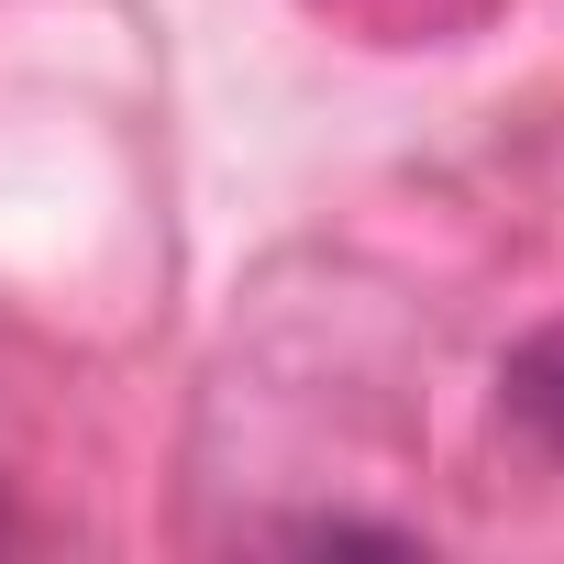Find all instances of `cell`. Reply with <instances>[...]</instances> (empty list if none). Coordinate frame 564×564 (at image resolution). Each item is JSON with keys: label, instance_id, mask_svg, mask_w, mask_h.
<instances>
[{"label": "cell", "instance_id": "obj_1", "mask_svg": "<svg viewBox=\"0 0 564 564\" xmlns=\"http://www.w3.org/2000/svg\"><path fill=\"white\" fill-rule=\"evenodd\" d=\"M498 410H509L520 443L564 454V322H542V333L509 344V366H498Z\"/></svg>", "mask_w": 564, "mask_h": 564}, {"label": "cell", "instance_id": "obj_2", "mask_svg": "<svg viewBox=\"0 0 564 564\" xmlns=\"http://www.w3.org/2000/svg\"><path fill=\"white\" fill-rule=\"evenodd\" d=\"M289 542H311V553H410L421 531H399V520H344V509H322V520H289Z\"/></svg>", "mask_w": 564, "mask_h": 564}, {"label": "cell", "instance_id": "obj_3", "mask_svg": "<svg viewBox=\"0 0 564 564\" xmlns=\"http://www.w3.org/2000/svg\"><path fill=\"white\" fill-rule=\"evenodd\" d=\"M0 531H12V520H0Z\"/></svg>", "mask_w": 564, "mask_h": 564}]
</instances>
